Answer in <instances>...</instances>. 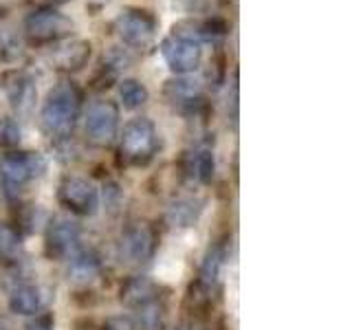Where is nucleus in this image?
I'll use <instances>...</instances> for the list:
<instances>
[{
  "instance_id": "obj_1",
  "label": "nucleus",
  "mask_w": 352,
  "mask_h": 330,
  "mask_svg": "<svg viewBox=\"0 0 352 330\" xmlns=\"http://www.w3.org/2000/svg\"><path fill=\"white\" fill-rule=\"evenodd\" d=\"M82 113V91L73 82L55 84L40 110V124L49 137H69Z\"/></svg>"
},
{
  "instance_id": "obj_2",
  "label": "nucleus",
  "mask_w": 352,
  "mask_h": 330,
  "mask_svg": "<svg viewBox=\"0 0 352 330\" xmlns=\"http://www.w3.org/2000/svg\"><path fill=\"white\" fill-rule=\"evenodd\" d=\"M159 132L157 126L146 117L130 119L121 132V157L130 165H146L159 152Z\"/></svg>"
},
{
  "instance_id": "obj_3",
  "label": "nucleus",
  "mask_w": 352,
  "mask_h": 330,
  "mask_svg": "<svg viewBox=\"0 0 352 330\" xmlns=\"http://www.w3.org/2000/svg\"><path fill=\"white\" fill-rule=\"evenodd\" d=\"M75 25L53 5L33 9L25 18V36L31 44H55L73 33Z\"/></svg>"
},
{
  "instance_id": "obj_4",
  "label": "nucleus",
  "mask_w": 352,
  "mask_h": 330,
  "mask_svg": "<svg viewBox=\"0 0 352 330\" xmlns=\"http://www.w3.org/2000/svg\"><path fill=\"white\" fill-rule=\"evenodd\" d=\"M115 31L121 42L132 49H146L154 42L159 31L157 16L148 9L141 7H128L124 9L115 20Z\"/></svg>"
},
{
  "instance_id": "obj_5",
  "label": "nucleus",
  "mask_w": 352,
  "mask_h": 330,
  "mask_svg": "<svg viewBox=\"0 0 352 330\" xmlns=\"http://www.w3.org/2000/svg\"><path fill=\"white\" fill-rule=\"evenodd\" d=\"M161 55L165 64L170 66V71L176 75H190L194 73L203 60V49L198 42H192L187 38L174 36L170 33L168 38H163L161 42Z\"/></svg>"
},
{
  "instance_id": "obj_6",
  "label": "nucleus",
  "mask_w": 352,
  "mask_h": 330,
  "mask_svg": "<svg viewBox=\"0 0 352 330\" xmlns=\"http://www.w3.org/2000/svg\"><path fill=\"white\" fill-rule=\"evenodd\" d=\"M86 137L97 146H108L110 141L117 137L119 130V108L115 102L108 99H99L86 113Z\"/></svg>"
},
{
  "instance_id": "obj_7",
  "label": "nucleus",
  "mask_w": 352,
  "mask_h": 330,
  "mask_svg": "<svg viewBox=\"0 0 352 330\" xmlns=\"http://www.w3.org/2000/svg\"><path fill=\"white\" fill-rule=\"evenodd\" d=\"M58 196L66 209L80 216H93L99 207V194L95 185L86 179H80V176H66L60 183Z\"/></svg>"
},
{
  "instance_id": "obj_8",
  "label": "nucleus",
  "mask_w": 352,
  "mask_h": 330,
  "mask_svg": "<svg viewBox=\"0 0 352 330\" xmlns=\"http://www.w3.org/2000/svg\"><path fill=\"white\" fill-rule=\"evenodd\" d=\"M3 88L7 93L11 108H14L16 113H20V115H29L33 110V106H36V102H38L36 80H33V75L27 73V71L14 69V71L5 73Z\"/></svg>"
},
{
  "instance_id": "obj_9",
  "label": "nucleus",
  "mask_w": 352,
  "mask_h": 330,
  "mask_svg": "<svg viewBox=\"0 0 352 330\" xmlns=\"http://www.w3.org/2000/svg\"><path fill=\"white\" fill-rule=\"evenodd\" d=\"M44 163L33 152H14L0 159V176L9 187H22L42 172Z\"/></svg>"
},
{
  "instance_id": "obj_10",
  "label": "nucleus",
  "mask_w": 352,
  "mask_h": 330,
  "mask_svg": "<svg viewBox=\"0 0 352 330\" xmlns=\"http://www.w3.org/2000/svg\"><path fill=\"white\" fill-rule=\"evenodd\" d=\"M174 36H181L187 38L192 42H214L218 44L220 40H225L229 36V22L225 18H205V20H183V22H176L172 27Z\"/></svg>"
},
{
  "instance_id": "obj_11",
  "label": "nucleus",
  "mask_w": 352,
  "mask_h": 330,
  "mask_svg": "<svg viewBox=\"0 0 352 330\" xmlns=\"http://www.w3.org/2000/svg\"><path fill=\"white\" fill-rule=\"evenodd\" d=\"M163 95L174 108L194 110L196 104L201 102V97H203V84L198 82L196 77L179 75V77H172V80L165 82Z\"/></svg>"
},
{
  "instance_id": "obj_12",
  "label": "nucleus",
  "mask_w": 352,
  "mask_h": 330,
  "mask_svg": "<svg viewBox=\"0 0 352 330\" xmlns=\"http://www.w3.org/2000/svg\"><path fill=\"white\" fill-rule=\"evenodd\" d=\"M77 245H80V227L69 218L53 220L47 234V247L51 256L69 258L71 253L77 251Z\"/></svg>"
},
{
  "instance_id": "obj_13",
  "label": "nucleus",
  "mask_w": 352,
  "mask_h": 330,
  "mask_svg": "<svg viewBox=\"0 0 352 330\" xmlns=\"http://www.w3.org/2000/svg\"><path fill=\"white\" fill-rule=\"evenodd\" d=\"M91 53H93V47L88 40H73L55 49L51 53V62L55 69H60V71H69V73L82 71L88 64V60H91Z\"/></svg>"
},
{
  "instance_id": "obj_14",
  "label": "nucleus",
  "mask_w": 352,
  "mask_h": 330,
  "mask_svg": "<svg viewBox=\"0 0 352 330\" xmlns=\"http://www.w3.org/2000/svg\"><path fill=\"white\" fill-rule=\"evenodd\" d=\"M121 253L130 262H143L150 258L152 253V234L148 227L135 225L126 229V234L121 236Z\"/></svg>"
},
{
  "instance_id": "obj_15",
  "label": "nucleus",
  "mask_w": 352,
  "mask_h": 330,
  "mask_svg": "<svg viewBox=\"0 0 352 330\" xmlns=\"http://www.w3.org/2000/svg\"><path fill=\"white\" fill-rule=\"evenodd\" d=\"M42 304H44L42 291L38 289V286H31V284L18 286V289L9 297L11 311L18 313V315H36L42 308Z\"/></svg>"
},
{
  "instance_id": "obj_16",
  "label": "nucleus",
  "mask_w": 352,
  "mask_h": 330,
  "mask_svg": "<svg viewBox=\"0 0 352 330\" xmlns=\"http://www.w3.org/2000/svg\"><path fill=\"white\" fill-rule=\"evenodd\" d=\"M99 275V258L95 253H75L69 264V280L75 284H88Z\"/></svg>"
},
{
  "instance_id": "obj_17",
  "label": "nucleus",
  "mask_w": 352,
  "mask_h": 330,
  "mask_svg": "<svg viewBox=\"0 0 352 330\" xmlns=\"http://www.w3.org/2000/svg\"><path fill=\"white\" fill-rule=\"evenodd\" d=\"M148 97L150 93L146 84L135 80V77H128V80L119 82V99H121V104H124V108L137 110L148 102Z\"/></svg>"
},
{
  "instance_id": "obj_18",
  "label": "nucleus",
  "mask_w": 352,
  "mask_h": 330,
  "mask_svg": "<svg viewBox=\"0 0 352 330\" xmlns=\"http://www.w3.org/2000/svg\"><path fill=\"white\" fill-rule=\"evenodd\" d=\"M22 141V128L14 117H0V150L18 148Z\"/></svg>"
},
{
  "instance_id": "obj_19",
  "label": "nucleus",
  "mask_w": 352,
  "mask_h": 330,
  "mask_svg": "<svg viewBox=\"0 0 352 330\" xmlns=\"http://www.w3.org/2000/svg\"><path fill=\"white\" fill-rule=\"evenodd\" d=\"M201 203L198 201H179L174 207H172V212H170V218H172V223L174 225H179V227H185V225H192L194 220L198 218V214H201Z\"/></svg>"
},
{
  "instance_id": "obj_20",
  "label": "nucleus",
  "mask_w": 352,
  "mask_h": 330,
  "mask_svg": "<svg viewBox=\"0 0 352 330\" xmlns=\"http://www.w3.org/2000/svg\"><path fill=\"white\" fill-rule=\"evenodd\" d=\"M20 251L18 234L9 225L0 223V258L3 260H14Z\"/></svg>"
},
{
  "instance_id": "obj_21",
  "label": "nucleus",
  "mask_w": 352,
  "mask_h": 330,
  "mask_svg": "<svg viewBox=\"0 0 352 330\" xmlns=\"http://www.w3.org/2000/svg\"><path fill=\"white\" fill-rule=\"evenodd\" d=\"M124 297L130 304L146 306V304L152 302V289H150V284L146 280H135L124 289Z\"/></svg>"
},
{
  "instance_id": "obj_22",
  "label": "nucleus",
  "mask_w": 352,
  "mask_h": 330,
  "mask_svg": "<svg viewBox=\"0 0 352 330\" xmlns=\"http://www.w3.org/2000/svg\"><path fill=\"white\" fill-rule=\"evenodd\" d=\"M194 174L201 179L203 183H209L212 181V176H214V154L209 152V150H201V152H196V157H194Z\"/></svg>"
},
{
  "instance_id": "obj_23",
  "label": "nucleus",
  "mask_w": 352,
  "mask_h": 330,
  "mask_svg": "<svg viewBox=\"0 0 352 330\" xmlns=\"http://www.w3.org/2000/svg\"><path fill=\"white\" fill-rule=\"evenodd\" d=\"M22 55V44L14 36H3L0 38V60L3 62H16Z\"/></svg>"
},
{
  "instance_id": "obj_24",
  "label": "nucleus",
  "mask_w": 352,
  "mask_h": 330,
  "mask_svg": "<svg viewBox=\"0 0 352 330\" xmlns=\"http://www.w3.org/2000/svg\"><path fill=\"white\" fill-rule=\"evenodd\" d=\"M218 269H220V256L214 251V253H209L205 264H203V280L207 284H214L218 278Z\"/></svg>"
},
{
  "instance_id": "obj_25",
  "label": "nucleus",
  "mask_w": 352,
  "mask_h": 330,
  "mask_svg": "<svg viewBox=\"0 0 352 330\" xmlns=\"http://www.w3.org/2000/svg\"><path fill=\"white\" fill-rule=\"evenodd\" d=\"M29 330H51V328H47V326H31Z\"/></svg>"
},
{
  "instance_id": "obj_26",
  "label": "nucleus",
  "mask_w": 352,
  "mask_h": 330,
  "mask_svg": "<svg viewBox=\"0 0 352 330\" xmlns=\"http://www.w3.org/2000/svg\"><path fill=\"white\" fill-rule=\"evenodd\" d=\"M51 3H55V5H64V3H71V0H51Z\"/></svg>"
}]
</instances>
